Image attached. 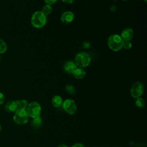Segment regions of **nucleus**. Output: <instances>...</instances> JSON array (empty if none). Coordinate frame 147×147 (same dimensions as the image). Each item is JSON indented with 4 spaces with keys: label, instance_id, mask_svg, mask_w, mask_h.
I'll return each instance as SVG.
<instances>
[{
    "label": "nucleus",
    "instance_id": "9d476101",
    "mask_svg": "<svg viewBox=\"0 0 147 147\" xmlns=\"http://www.w3.org/2000/svg\"><path fill=\"white\" fill-rule=\"evenodd\" d=\"M77 68V65H76V64L75 63L74 61H71V60H69L66 61L63 65V69L64 71L68 73V74H72L73 72L75 71V69Z\"/></svg>",
    "mask_w": 147,
    "mask_h": 147
},
{
    "label": "nucleus",
    "instance_id": "c85d7f7f",
    "mask_svg": "<svg viewBox=\"0 0 147 147\" xmlns=\"http://www.w3.org/2000/svg\"><path fill=\"white\" fill-rule=\"evenodd\" d=\"M122 1H127V0H122Z\"/></svg>",
    "mask_w": 147,
    "mask_h": 147
},
{
    "label": "nucleus",
    "instance_id": "393cba45",
    "mask_svg": "<svg viewBox=\"0 0 147 147\" xmlns=\"http://www.w3.org/2000/svg\"><path fill=\"white\" fill-rule=\"evenodd\" d=\"M63 2L67 3H72L74 0H61Z\"/></svg>",
    "mask_w": 147,
    "mask_h": 147
},
{
    "label": "nucleus",
    "instance_id": "6e6552de",
    "mask_svg": "<svg viewBox=\"0 0 147 147\" xmlns=\"http://www.w3.org/2000/svg\"><path fill=\"white\" fill-rule=\"evenodd\" d=\"M74 19V14L70 11H66L64 12L60 17V20L64 24H69L72 22Z\"/></svg>",
    "mask_w": 147,
    "mask_h": 147
},
{
    "label": "nucleus",
    "instance_id": "20e7f679",
    "mask_svg": "<svg viewBox=\"0 0 147 147\" xmlns=\"http://www.w3.org/2000/svg\"><path fill=\"white\" fill-rule=\"evenodd\" d=\"M29 115L25 109H17L13 115V121L17 125H24L26 123L29 119Z\"/></svg>",
    "mask_w": 147,
    "mask_h": 147
},
{
    "label": "nucleus",
    "instance_id": "4be33fe9",
    "mask_svg": "<svg viewBox=\"0 0 147 147\" xmlns=\"http://www.w3.org/2000/svg\"><path fill=\"white\" fill-rule=\"evenodd\" d=\"M5 101V96L4 95L0 92V105H2L3 103Z\"/></svg>",
    "mask_w": 147,
    "mask_h": 147
},
{
    "label": "nucleus",
    "instance_id": "f03ea898",
    "mask_svg": "<svg viewBox=\"0 0 147 147\" xmlns=\"http://www.w3.org/2000/svg\"><path fill=\"white\" fill-rule=\"evenodd\" d=\"M30 22L33 27L36 28H41L46 24L47 16L41 11H36L32 14Z\"/></svg>",
    "mask_w": 147,
    "mask_h": 147
},
{
    "label": "nucleus",
    "instance_id": "1a4fd4ad",
    "mask_svg": "<svg viewBox=\"0 0 147 147\" xmlns=\"http://www.w3.org/2000/svg\"><path fill=\"white\" fill-rule=\"evenodd\" d=\"M133 34L134 32L133 29L130 28H127L122 31L120 36L123 41H130L133 37Z\"/></svg>",
    "mask_w": 147,
    "mask_h": 147
},
{
    "label": "nucleus",
    "instance_id": "7c9ffc66",
    "mask_svg": "<svg viewBox=\"0 0 147 147\" xmlns=\"http://www.w3.org/2000/svg\"><path fill=\"white\" fill-rule=\"evenodd\" d=\"M93 147H96V146H93Z\"/></svg>",
    "mask_w": 147,
    "mask_h": 147
},
{
    "label": "nucleus",
    "instance_id": "0eeeda50",
    "mask_svg": "<svg viewBox=\"0 0 147 147\" xmlns=\"http://www.w3.org/2000/svg\"><path fill=\"white\" fill-rule=\"evenodd\" d=\"M64 110L70 115H74L77 110L75 102L72 99H67L63 101L61 105Z\"/></svg>",
    "mask_w": 147,
    "mask_h": 147
},
{
    "label": "nucleus",
    "instance_id": "cd10ccee",
    "mask_svg": "<svg viewBox=\"0 0 147 147\" xmlns=\"http://www.w3.org/2000/svg\"><path fill=\"white\" fill-rule=\"evenodd\" d=\"M144 2H147V0H144Z\"/></svg>",
    "mask_w": 147,
    "mask_h": 147
},
{
    "label": "nucleus",
    "instance_id": "b1692460",
    "mask_svg": "<svg viewBox=\"0 0 147 147\" xmlns=\"http://www.w3.org/2000/svg\"><path fill=\"white\" fill-rule=\"evenodd\" d=\"M82 47L85 48H88L90 47V44L88 42H83Z\"/></svg>",
    "mask_w": 147,
    "mask_h": 147
},
{
    "label": "nucleus",
    "instance_id": "f8f14e48",
    "mask_svg": "<svg viewBox=\"0 0 147 147\" xmlns=\"http://www.w3.org/2000/svg\"><path fill=\"white\" fill-rule=\"evenodd\" d=\"M73 76L76 79H82L86 75V72L83 68H76L72 73Z\"/></svg>",
    "mask_w": 147,
    "mask_h": 147
},
{
    "label": "nucleus",
    "instance_id": "39448f33",
    "mask_svg": "<svg viewBox=\"0 0 147 147\" xmlns=\"http://www.w3.org/2000/svg\"><path fill=\"white\" fill-rule=\"evenodd\" d=\"M26 110L29 117L33 118L40 116L41 113V107L38 102L33 101L29 103Z\"/></svg>",
    "mask_w": 147,
    "mask_h": 147
},
{
    "label": "nucleus",
    "instance_id": "dca6fc26",
    "mask_svg": "<svg viewBox=\"0 0 147 147\" xmlns=\"http://www.w3.org/2000/svg\"><path fill=\"white\" fill-rule=\"evenodd\" d=\"M52 11V6L51 5H45L44 6H43V7H42L41 9V12L45 15V16H48L49 15V14L51 13Z\"/></svg>",
    "mask_w": 147,
    "mask_h": 147
},
{
    "label": "nucleus",
    "instance_id": "2eb2a0df",
    "mask_svg": "<svg viewBox=\"0 0 147 147\" xmlns=\"http://www.w3.org/2000/svg\"><path fill=\"white\" fill-rule=\"evenodd\" d=\"M17 106H18V109H25L26 110L29 103L28 102L25 100V99H21V100H16Z\"/></svg>",
    "mask_w": 147,
    "mask_h": 147
},
{
    "label": "nucleus",
    "instance_id": "5701e85b",
    "mask_svg": "<svg viewBox=\"0 0 147 147\" xmlns=\"http://www.w3.org/2000/svg\"><path fill=\"white\" fill-rule=\"evenodd\" d=\"M71 147H84V145L82 143L77 142V143L73 144Z\"/></svg>",
    "mask_w": 147,
    "mask_h": 147
},
{
    "label": "nucleus",
    "instance_id": "a878e982",
    "mask_svg": "<svg viewBox=\"0 0 147 147\" xmlns=\"http://www.w3.org/2000/svg\"><path fill=\"white\" fill-rule=\"evenodd\" d=\"M57 147H68V146L65 144H60L58 145Z\"/></svg>",
    "mask_w": 147,
    "mask_h": 147
},
{
    "label": "nucleus",
    "instance_id": "ddd939ff",
    "mask_svg": "<svg viewBox=\"0 0 147 147\" xmlns=\"http://www.w3.org/2000/svg\"><path fill=\"white\" fill-rule=\"evenodd\" d=\"M52 105L55 107H59L61 106L63 100V98L60 95H55L51 100Z\"/></svg>",
    "mask_w": 147,
    "mask_h": 147
},
{
    "label": "nucleus",
    "instance_id": "f3484780",
    "mask_svg": "<svg viewBox=\"0 0 147 147\" xmlns=\"http://www.w3.org/2000/svg\"><path fill=\"white\" fill-rule=\"evenodd\" d=\"M136 106L139 108H143L145 106V102L144 99L142 98L139 97L136 98V100L135 101Z\"/></svg>",
    "mask_w": 147,
    "mask_h": 147
},
{
    "label": "nucleus",
    "instance_id": "c756f323",
    "mask_svg": "<svg viewBox=\"0 0 147 147\" xmlns=\"http://www.w3.org/2000/svg\"><path fill=\"white\" fill-rule=\"evenodd\" d=\"M0 60H1V56H0Z\"/></svg>",
    "mask_w": 147,
    "mask_h": 147
},
{
    "label": "nucleus",
    "instance_id": "423d86ee",
    "mask_svg": "<svg viewBox=\"0 0 147 147\" xmlns=\"http://www.w3.org/2000/svg\"><path fill=\"white\" fill-rule=\"evenodd\" d=\"M144 91V84L140 82L134 83L130 88V94L133 98L140 97Z\"/></svg>",
    "mask_w": 147,
    "mask_h": 147
},
{
    "label": "nucleus",
    "instance_id": "bb28decb",
    "mask_svg": "<svg viewBox=\"0 0 147 147\" xmlns=\"http://www.w3.org/2000/svg\"><path fill=\"white\" fill-rule=\"evenodd\" d=\"M1 126L0 125V131H1Z\"/></svg>",
    "mask_w": 147,
    "mask_h": 147
},
{
    "label": "nucleus",
    "instance_id": "9b49d317",
    "mask_svg": "<svg viewBox=\"0 0 147 147\" xmlns=\"http://www.w3.org/2000/svg\"><path fill=\"white\" fill-rule=\"evenodd\" d=\"M5 110L9 113H14L18 109L16 100H9L4 106Z\"/></svg>",
    "mask_w": 147,
    "mask_h": 147
},
{
    "label": "nucleus",
    "instance_id": "6ab92c4d",
    "mask_svg": "<svg viewBox=\"0 0 147 147\" xmlns=\"http://www.w3.org/2000/svg\"><path fill=\"white\" fill-rule=\"evenodd\" d=\"M65 90L67 93L69 94H74L75 93V87L71 84H67L65 87Z\"/></svg>",
    "mask_w": 147,
    "mask_h": 147
},
{
    "label": "nucleus",
    "instance_id": "412c9836",
    "mask_svg": "<svg viewBox=\"0 0 147 147\" xmlns=\"http://www.w3.org/2000/svg\"><path fill=\"white\" fill-rule=\"evenodd\" d=\"M57 0H44V2H45L46 4L52 5L54 3H55L57 2Z\"/></svg>",
    "mask_w": 147,
    "mask_h": 147
},
{
    "label": "nucleus",
    "instance_id": "aec40b11",
    "mask_svg": "<svg viewBox=\"0 0 147 147\" xmlns=\"http://www.w3.org/2000/svg\"><path fill=\"white\" fill-rule=\"evenodd\" d=\"M132 44L130 41H123L122 48L125 49H130L131 48Z\"/></svg>",
    "mask_w": 147,
    "mask_h": 147
},
{
    "label": "nucleus",
    "instance_id": "f257e3e1",
    "mask_svg": "<svg viewBox=\"0 0 147 147\" xmlns=\"http://www.w3.org/2000/svg\"><path fill=\"white\" fill-rule=\"evenodd\" d=\"M123 40L121 37L114 34L110 36L107 39V45L109 48L113 51H118L122 48Z\"/></svg>",
    "mask_w": 147,
    "mask_h": 147
},
{
    "label": "nucleus",
    "instance_id": "7ed1b4c3",
    "mask_svg": "<svg viewBox=\"0 0 147 147\" xmlns=\"http://www.w3.org/2000/svg\"><path fill=\"white\" fill-rule=\"evenodd\" d=\"M74 62L77 66L80 68H84L90 64L91 57L87 53L81 52L76 55Z\"/></svg>",
    "mask_w": 147,
    "mask_h": 147
},
{
    "label": "nucleus",
    "instance_id": "a211bd4d",
    "mask_svg": "<svg viewBox=\"0 0 147 147\" xmlns=\"http://www.w3.org/2000/svg\"><path fill=\"white\" fill-rule=\"evenodd\" d=\"M7 44L2 40L0 38V54L5 53L7 50Z\"/></svg>",
    "mask_w": 147,
    "mask_h": 147
},
{
    "label": "nucleus",
    "instance_id": "4468645a",
    "mask_svg": "<svg viewBox=\"0 0 147 147\" xmlns=\"http://www.w3.org/2000/svg\"><path fill=\"white\" fill-rule=\"evenodd\" d=\"M42 124V118L40 116L33 118L31 121V125L34 128H39Z\"/></svg>",
    "mask_w": 147,
    "mask_h": 147
}]
</instances>
